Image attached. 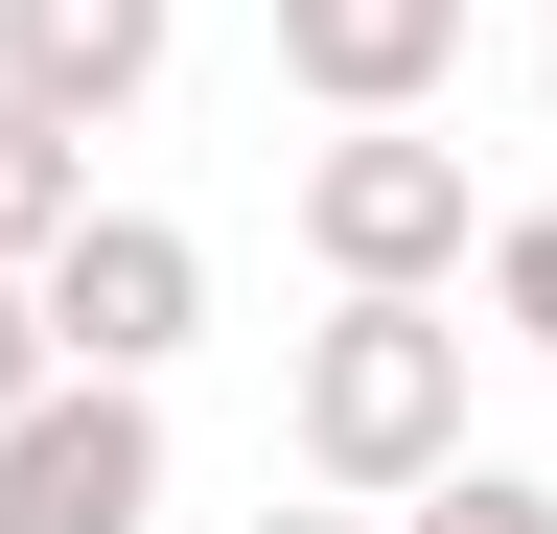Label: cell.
<instances>
[{"label":"cell","instance_id":"obj_7","mask_svg":"<svg viewBox=\"0 0 557 534\" xmlns=\"http://www.w3.org/2000/svg\"><path fill=\"white\" fill-rule=\"evenodd\" d=\"M70 210H94V140H70V116H24V94H0V280H24V256H47Z\"/></svg>","mask_w":557,"mask_h":534},{"label":"cell","instance_id":"obj_3","mask_svg":"<svg viewBox=\"0 0 557 534\" xmlns=\"http://www.w3.org/2000/svg\"><path fill=\"white\" fill-rule=\"evenodd\" d=\"M24 302H47V372H186L209 233H186V210H70V233L24 256Z\"/></svg>","mask_w":557,"mask_h":534},{"label":"cell","instance_id":"obj_12","mask_svg":"<svg viewBox=\"0 0 557 534\" xmlns=\"http://www.w3.org/2000/svg\"><path fill=\"white\" fill-rule=\"evenodd\" d=\"M534 94H557V24H534Z\"/></svg>","mask_w":557,"mask_h":534},{"label":"cell","instance_id":"obj_2","mask_svg":"<svg viewBox=\"0 0 557 534\" xmlns=\"http://www.w3.org/2000/svg\"><path fill=\"white\" fill-rule=\"evenodd\" d=\"M302 256H325V280H465V256H487L465 140H418V116H325V140H302Z\"/></svg>","mask_w":557,"mask_h":534},{"label":"cell","instance_id":"obj_9","mask_svg":"<svg viewBox=\"0 0 557 534\" xmlns=\"http://www.w3.org/2000/svg\"><path fill=\"white\" fill-rule=\"evenodd\" d=\"M395 534H557V488H534V464H487V442H465L442 488H395Z\"/></svg>","mask_w":557,"mask_h":534},{"label":"cell","instance_id":"obj_4","mask_svg":"<svg viewBox=\"0 0 557 534\" xmlns=\"http://www.w3.org/2000/svg\"><path fill=\"white\" fill-rule=\"evenodd\" d=\"M0 534H163V372H47L0 419Z\"/></svg>","mask_w":557,"mask_h":534},{"label":"cell","instance_id":"obj_6","mask_svg":"<svg viewBox=\"0 0 557 534\" xmlns=\"http://www.w3.org/2000/svg\"><path fill=\"white\" fill-rule=\"evenodd\" d=\"M278 71H302L325 116H442L465 0H278Z\"/></svg>","mask_w":557,"mask_h":534},{"label":"cell","instance_id":"obj_8","mask_svg":"<svg viewBox=\"0 0 557 534\" xmlns=\"http://www.w3.org/2000/svg\"><path fill=\"white\" fill-rule=\"evenodd\" d=\"M465 302H487V349H534V372H557V210H487Z\"/></svg>","mask_w":557,"mask_h":534},{"label":"cell","instance_id":"obj_11","mask_svg":"<svg viewBox=\"0 0 557 534\" xmlns=\"http://www.w3.org/2000/svg\"><path fill=\"white\" fill-rule=\"evenodd\" d=\"M233 534H395V511H348V488H325V511H233Z\"/></svg>","mask_w":557,"mask_h":534},{"label":"cell","instance_id":"obj_5","mask_svg":"<svg viewBox=\"0 0 557 534\" xmlns=\"http://www.w3.org/2000/svg\"><path fill=\"white\" fill-rule=\"evenodd\" d=\"M163 47H186V0H0V94L70 116V140L163 94Z\"/></svg>","mask_w":557,"mask_h":534},{"label":"cell","instance_id":"obj_10","mask_svg":"<svg viewBox=\"0 0 557 534\" xmlns=\"http://www.w3.org/2000/svg\"><path fill=\"white\" fill-rule=\"evenodd\" d=\"M24 395H47V302L0 280V419H24Z\"/></svg>","mask_w":557,"mask_h":534},{"label":"cell","instance_id":"obj_1","mask_svg":"<svg viewBox=\"0 0 557 534\" xmlns=\"http://www.w3.org/2000/svg\"><path fill=\"white\" fill-rule=\"evenodd\" d=\"M465 280H325V325L278 349V442H302V488L348 511H395V488H442L465 464Z\"/></svg>","mask_w":557,"mask_h":534}]
</instances>
